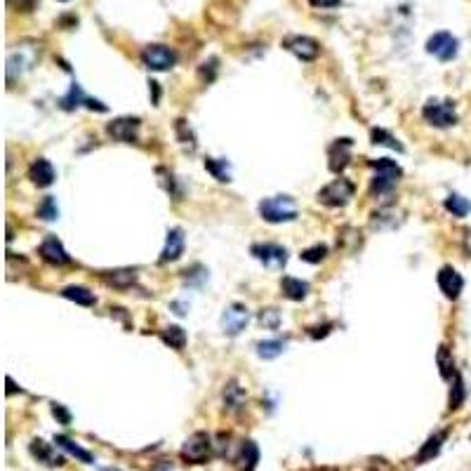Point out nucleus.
Masks as SVG:
<instances>
[{"label": "nucleus", "mask_w": 471, "mask_h": 471, "mask_svg": "<svg viewBox=\"0 0 471 471\" xmlns=\"http://www.w3.org/2000/svg\"><path fill=\"white\" fill-rule=\"evenodd\" d=\"M55 177H57V174H55V167H52V163H50V160H45V158H38L31 167H28V179H31L35 187H40V189L52 187Z\"/></svg>", "instance_id": "f3484780"}, {"label": "nucleus", "mask_w": 471, "mask_h": 471, "mask_svg": "<svg viewBox=\"0 0 471 471\" xmlns=\"http://www.w3.org/2000/svg\"><path fill=\"white\" fill-rule=\"evenodd\" d=\"M311 7H321V10H330V7H337L342 0H309Z\"/></svg>", "instance_id": "4c0bfd02"}, {"label": "nucleus", "mask_w": 471, "mask_h": 471, "mask_svg": "<svg viewBox=\"0 0 471 471\" xmlns=\"http://www.w3.org/2000/svg\"><path fill=\"white\" fill-rule=\"evenodd\" d=\"M40 257L45 260L48 264H55V267H64V264H71V257L69 253L64 250L62 240L57 238V236H45V240L40 243Z\"/></svg>", "instance_id": "4468645a"}, {"label": "nucleus", "mask_w": 471, "mask_h": 471, "mask_svg": "<svg viewBox=\"0 0 471 471\" xmlns=\"http://www.w3.org/2000/svg\"><path fill=\"white\" fill-rule=\"evenodd\" d=\"M83 104L87 109H92V111H101V113L106 111V104H101V101L87 97V94L83 92V87H80L78 83H73L69 87V92H66L64 97L59 99V106H62L64 111H73V109H78V106H83Z\"/></svg>", "instance_id": "f8f14e48"}, {"label": "nucleus", "mask_w": 471, "mask_h": 471, "mask_svg": "<svg viewBox=\"0 0 471 471\" xmlns=\"http://www.w3.org/2000/svg\"><path fill=\"white\" fill-rule=\"evenodd\" d=\"M184 255V231L182 229H170L165 238V248L160 253V264L177 262Z\"/></svg>", "instance_id": "a211bd4d"}, {"label": "nucleus", "mask_w": 471, "mask_h": 471, "mask_svg": "<svg viewBox=\"0 0 471 471\" xmlns=\"http://www.w3.org/2000/svg\"><path fill=\"white\" fill-rule=\"evenodd\" d=\"M104 471H116V469H104Z\"/></svg>", "instance_id": "ea45409f"}, {"label": "nucleus", "mask_w": 471, "mask_h": 471, "mask_svg": "<svg viewBox=\"0 0 471 471\" xmlns=\"http://www.w3.org/2000/svg\"><path fill=\"white\" fill-rule=\"evenodd\" d=\"M31 455L38 462H43V465H48V467H62L64 465L62 455H57L55 448L50 445V443H45V440H40V438H35L33 443H31Z\"/></svg>", "instance_id": "6ab92c4d"}, {"label": "nucleus", "mask_w": 471, "mask_h": 471, "mask_svg": "<svg viewBox=\"0 0 471 471\" xmlns=\"http://www.w3.org/2000/svg\"><path fill=\"white\" fill-rule=\"evenodd\" d=\"M299 257H301V262L318 264V262H323L328 257V245H321V243H318V245H314V248H306Z\"/></svg>", "instance_id": "f704fd0d"}, {"label": "nucleus", "mask_w": 471, "mask_h": 471, "mask_svg": "<svg viewBox=\"0 0 471 471\" xmlns=\"http://www.w3.org/2000/svg\"><path fill=\"white\" fill-rule=\"evenodd\" d=\"M462 401H465V384H462V377L453 379V389H450V410H458L462 406Z\"/></svg>", "instance_id": "c9c22d12"}, {"label": "nucleus", "mask_w": 471, "mask_h": 471, "mask_svg": "<svg viewBox=\"0 0 471 471\" xmlns=\"http://www.w3.org/2000/svg\"><path fill=\"white\" fill-rule=\"evenodd\" d=\"M445 438H448L445 431H436L433 436L426 438V443L422 445V450H419V455H417V462H429L436 458V455L440 453V448H443V443H445Z\"/></svg>", "instance_id": "4be33fe9"}, {"label": "nucleus", "mask_w": 471, "mask_h": 471, "mask_svg": "<svg viewBox=\"0 0 471 471\" xmlns=\"http://www.w3.org/2000/svg\"><path fill=\"white\" fill-rule=\"evenodd\" d=\"M59 3H69V0H59Z\"/></svg>", "instance_id": "58836bf2"}, {"label": "nucleus", "mask_w": 471, "mask_h": 471, "mask_svg": "<svg viewBox=\"0 0 471 471\" xmlns=\"http://www.w3.org/2000/svg\"><path fill=\"white\" fill-rule=\"evenodd\" d=\"M40 57V48L35 43H21L7 55V78H17L21 73L31 71Z\"/></svg>", "instance_id": "f03ea898"}, {"label": "nucleus", "mask_w": 471, "mask_h": 471, "mask_svg": "<svg viewBox=\"0 0 471 471\" xmlns=\"http://www.w3.org/2000/svg\"><path fill=\"white\" fill-rule=\"evenodd\" d=\"M260 215L269 224H283L297 219V203L290 196H271L260 203Z\"/></svg>", "instance_id": "f257e3e1"}, {"label": "nucleus", "mask_w": 471, "mask_h": 471, "mask_svg": "<svg viewBox=\"0 0 471 471\" xmlns=\"http://www.w3.org/2000/svg\"><path fill=\"white\" fill-rule=\"evenodd\" d=\"M260 323L267 330H278V326H281V311L274 309V306L262 309V311H260Z\"/></svg>", "instance_id": "72a5a7b5"}, {"label": "nucleus", "mask_w": 471, "mask_h": 471, "mask_svg": "<svg viewBox=\"0 0 471 471\" xmlns=\"http://www.w3.org/2000/svg\"><path fill=\"white\" fill-rule=\"evenodd\" d=\"M370 137H372V144H382V146H389V149H394V151H399V153H403L406 149H403V144L396 139L394 135H389L387 130H382V128H375L372 132H370Z\"/></svg>", "instance_id": "7c9ffc66"}, {"label": "nucleus", "mask_w": 471, "mask_h": 471, "mask_svg": "<svg viewBox=\"0 0 471 471\" xmlns=\"http://www.w3.org/2000/svg\"><path fill=\"white\" fill-rule=\"evenodd\" d=\"M182 460L189 465H205L212 458V436L205 431H196L182 445Z\"/></svg>", "instance_id": "20e7f679"}, {"label": "nucleus", "mask_w": 471, "mask_h": 471, "mask_svg": "<svg viewBox=\"0 0 471 471\" xmlns=\"http://www.w3.org/2000/svg\"><path fill=\"white\" fill-rule=\"evenodd\" d=\"M375 167V177H372V194L375 196H382V194H389L396 184L401 179V167L396 160L392 158H377L372 163Z\"/></svg>", "instance_id": "7ed1b4c3"}, {"label": "nucleus", "mask_w": 471, "mask_h": 471, "mask_svg": "<svg viewBox=\"0 0 471 471\" xmlns=\"http://www.w3.org/2000/svg\"><path fill=\"white\" fill-rule=\"evenodd\" d=\"M250 253L257 262H262L264 267H274L281 269L288 264V250L283 245H276V243H257V245L250 248Z\"/></svg>", "instance_id": "1a4fd4ad"}, {"label": "nucleus", "mask_w": 471, "mask_h": 471, "mask_svg": "<svg viewBox=\"0 0 471 471\" xmlns=\"http://www.w3.org/2000/svg\"><path fill=\"white\" fill-rule=\"evenodd\" d=\"M426 52L433 55L440 62H453L460 52V40L455 38L453 33L448 31H438L433 33L429 40H426Z\"/></svg>", "instance_id": "0eeeda50"}, {"label": "nucleus", "mask_w": 471, "mask_h": 471, "mask_svg": "<svg viewBox=\"0 0 471 471\" xmlns=\"http://www.w3.org/2000/svg\"><path fill=\"white\" fill-rule=\"evenodd\" d=\"M283 48L301 62H314L321 55V45L309 35H290V38L283 40Z\"/></svg>", "instance_id": "ddd939ff"}, {"label": "nucleus", "mask_w": 471, "mask_h": 471, "mask_svg": "<svg viewBox=\"0 0 471 471\" xmlns=\"http://www.w3.org/2000/svg\"><path fill=\"white\" fill-rule=\"evenodd\" d=\"M205 170H208L217 182H231L229 174V163L226 160H217V158H208L205 160Z\"/></svg>", "instance_id": "c756f323"}, {"label": "nucleus", "mask_w": 471, "mask_h": 471, "mask_svg": "<svg viewBox=\"0 0 471 471\" xmlns=\"http://www.w3.org/2000/svg\"><path fill=\"white\" fill-rule=\"evenodd\" d=\"M422 116L433 128H453V125L458 123V111H455L453 101L429 99L422 109Z\"/></svg>", "instance_id": "423d86ee"}, {"label": "nucleus", "mask_w": 471, "mask_h": 471, "mask_svg": "<svg viewBox=\"0 0 471 471\" xmlns=\"http://www.w3.org/2000/svg\"><path fill=\"white\" fill-rule=\"evenodd\" d=\"M351 146H353V142L351 139H335V144L330 146L328 149V167L333 170L335 174H340L344 167L349 165V160H351Z\"/></svg>", "instance_id": "2eb2a0df"}, {"label": "nucleus", "mask_w": 471, "mask_h": 471, "mask_svg": "<svg viewBox=\"0 0 471 471\" xmlns=\"http://www.w3.org/2000/svg\"><path fill=\"white\" fill-rule=\"evenodd\" d=\"M281 290H283V297L290 299V301H301L309 294V283L301 281V278H292V276H285L281 281Z\"/></svg>", "instance_id": "412c9836"}, {"label": "nucleus", "mask_w": 471, "mask_h": 471, "mask_svg": "<svg viewBox=\"0 0 471 471\" xmlns=\"http://www.w3.org/2000/svg\"><path fill=\"white\" fill-rule=\"evenodd\" d=\"M142 62L151 71H170L177 64V55L167 45H146L142 50Z\"/></svg>", "instance_id": "6e6552de"}, {"label": "nucleus", "mask_w": 471, "mask_h": 471, "mask_svg": "<svg viewBox=\"0 0 471 471\" xmlns=\"http://www.w3.org/2000/svg\"><path fill=\"white\" fill-rule=\"evenodd\" d=\"M139 128H142V121L139 118H116L106 125V132L109 137H113L116 142H125V144H132L139 139Z\"/></svg>", "instance_id": "9d476101"}, {"label": "nucleus", "mask_w": 471, "mask_h": 471, "mask_svg": "<svg viewBox=\"0 0 471 471\" xmlns=\"http://www.w3.org/2000/svg\"><path fill=\"white\" fill-rule=\"evenodd\" d=\"M436 360H438V367H440V377L443 379H455L458 377V372H455V360H453V353H450V349L445 347H440L438 349V353H436Z\"/></svg>", "instance_id": "cd10ccee"}, {"label": "nucleus", "mask_w": 471, "mask_h": 471, "mask_svg": "<svg viewBox=\"0 0 471 471\" xmlns=\"http://www.w3.org/2000/svg\"><path fill=\"white\" fill-rule=\"evenodd\" d=\"M163 342L170 344L172 349H184V344H187V333H184L179 326H170L163 330Z\"/></svg>", "instance_id": "2f4dec72"}, {"label": "nucleus", "mask_w": 471, "mask_h": 471, "mask_svg": "<svg viewBox=\"0 0 471 471\" xmlns=\"http://www.w3.org/2000/svg\"><path fill=\"white\" fill-rule=\"evenodd\" d=\"M436 281H438L440 292H443L448 299H458L462 288H465V278H462L460 271L453 269V267H443V269H440L438 276H436Z\"/></svg>", "instance_id": "dca6fc26"}, {"label": "nucleus", "mask_w": 471, "mask_h": 471, "mask_svg": "<svg viewBox=\"0 0 471 471\" xmlns=\"http://www.w3.org/2000/svg\"><path fill=\"white\" fill-rule=\"evenodd\" d=\"M52 412H55V417H57L64 426L71 424V415H69V410H66L64 406H59V403H52Z\"/></svg>", "instance_id": "e433bc0d"}, {"label": "nucleus", "mask_w": 471, "mask_h": 471, "mask_svg": "<svg viewBox=\"0 0 471 471\" xmlns=\"http://www.w3.org/2000/svg\"><path fill=\"white\" fill-rule=\"evenodd\" d=\"M38 217L45 219V222H55V219L59 217V208H57V203H55L52 196L43 198V203L38 205Z\"/></svg>", "instance_id": "473e14b6"}, {"label": "nucleus", "mask_w": 471, "mask_h": 471, "mask_svg": "<svg viewBox=\"0 0 471 471\" xmlns=\"http://www.w3.org/2000/svg\"><path fill=\"white\" fill-rule=\"evenodd\" d=\"M285 347H288V342H285V340L260 342V344H257V356L264 358V360H274V358H278L285 351Z\"/></svg>", "instance_id": "bb28decb"}, {"label": "nucleus", "mask_w": 471, "mask_h": 471, "mask_svg": "<svg viewBox=\"0 0 471 471\" xmlns=\"http://www.w3.org/2000/svg\"><path fill=\"white\" fill-rule=\"evenodd\" d=\"M257 462H260V448L255 445V440H243L240 453L236 458V467H238V471H255Z\"/></svg>", "instance_id": "aec40b11"}, {"label": "nucleus", "mask_w": 471, "mask_h": 471, "mask_svg": "<svg viewBox=\"0 0 471 471\" xmlns=\"http://www.w3.org/2000/svg\"><path fill=\"white\" fill-rule=\"evenodd\" d=\"M445 210L450 212L453 217H467L471 212V203L467 201L465 196L460 194H450L445 198Z\"/></svg>", "instance_id": "c85d7f7f"}, {"label": "nucleus", "mask_w": 471, "mask_h": 471, "mask_svg": "<svg viewBox=\"0 0 471 471\" xmlns=\"http://www.w3.org/2000/svg\"><path fill=\"white\" fill-rule=\"evenodd\" d=\"M222 330H224V335H229V337H236V335H240L243 330L248 328V323H250V311H248V306H243V304H229L224 309V314H222Z\"/></svg>", "instance_id": "9b49d317"}, {"label": "nucleus", "mask_w": 471, "mask_h": 471, "mask_svg": "<svg viewBox=\"0 0 471 471\" xmlns=\"http://www.w3.org/2000/svg\"><path fill=\"white\" fill-rule=\"evenodd\" d=\"M55 443L62 448V450L73 455V458H78L80 462H83V465H92V462H94L92 453H87L85 448H80L76 440H71V438H66V436H55Z\"/></svg>", "instance_id": "393cba45"}, {"label": "nucleus", "mask_w": 471, "mask_h": 471, "mask_svg": "<svg viewBox=\"0 0 471 471\" xmlns=\"http://www.w3.org/2000/svg\"><path fill=\"white\" fill-rule=\"evenodd\" d=\"M104 281L113 288H130V285L137 283V271L135 269H116V271H106Z\"/></svg>", "instance_id": "5701e85b"}, {"label": "nucleus", "mask_w": 471, "mask_h": 471, "mask_svg": "<svg viewBox=\"0 0 471 471\" xmlns=\"http://www.w3.org/2000/svg\"><path fill=\"white\" fill-rule=\"evenodd\" d=\"M353 194H356V187H353V182L344 179V177H340V179L330 182L328 187H323L318 191V203L328 205V208H344Z\"/></svg>", "instance_id": "39448f33"}, {"label": "nucleus", "mask_w": 471, "mask_h": 471, "mask_svg": "<svg viewBox=\"0 0 471 471\" xmlns=\"http://www.w3.org/2000/svg\"><path fill=\"white\" fill-rule=\"evenodd\" d=\"M245 392L236 384V382H229V384L224 387V406H226V410H231V412H238V410H243V406H245Z\"/></svg>", "instance_id": "b1692460"}, {"label": "nucleus", "mask_w": 471, "mask_h": 471, "mask_svg": "<svg viewBox=\"0 0 471 471\" xmlns=\"http://www.w3.org/2000/svg\"><path fill=\"white\" fill-rule=\"evenodd\" d=\"M62 294L66 299H71V301H76V304H80V306H92L94 301V294L87 290V288H83V285H69V288H64L62 290Z\"/></svg>", "instance_id": "a878e982"}]
</instances>
